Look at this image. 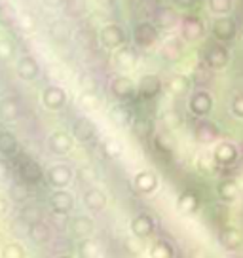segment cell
<instances>
[{
    "label": "cell",
    "instance_id": "2",
    "mask_svg": "<svg viewBox=\"0 0 243 258\" xmlns=\"http://www.w3.org/2000/svg\"><path fill=\"white\" fill-rule=\"evenodd\" d=\"M51 207H53V211H55L57 215H67V213H71V211L74 209L73 196L59 188V190L51 196Z\"/></svg>",
    "mask_w": 243,
    "mask_h": 258
},
{
    "label": "cell",
    "instance_id": "13",
    "mask_svg": "<svg viewBox=\"0 0 243 258\" xmlns=\"http://www.w3.org/2000/svg\"><path fill=\"white\" fill-rule=\"evenodd\" d=\"M31 222L27 220L25 217H19L14 220V224H12V230L16 232L17 235H29L31 234Z\"/></svg>",
    "mask_w": 243,
    "mask_h": 258
},
{
    "label": "cell",
    "instance_id": "9",
    "mask_svg": "<svg viewBox=\"0 0 243 258\" xmlns=\"http://www.w3.org/2000/svg\"><path fill=\"white\" fill-rule=\"evenodd\" d=\"M135 188H137L139 192H152L156 188V177L154 175H150V173H139L137 177H135Z\"/></svg>",
    "mask_w": 243,
    "mask_h": 258
},
{
    "label": "cell",
    "instance_id": "16",
    "mask_svg": "<svg viewBox=\"0 0 243 258\" xmlns=\"http://www.w3.org/2000/svg\"><path fill=\"white\" fill-rule=\"evenodd\" d=\"M154 258H169L171 256V250L167 245H163V243H158L154 249H152V252H150Z\"/></svg>",
    "mask_w": 243,
    "mask_h": 258
},
{
    "label": "cell",
    "instance_id": "20",
    "mask_svg": "<svg viewBox=\"0 0 243 258\" xmlns=\"http://www.w3.org/2000/svg\"><path fill=\"white\" fill-rule=\"evenodd\" d=\"M6 211H8V202H6V198L0 196V217L6 215Z\"/></svg>",
    "mask_w": 243,
    "mask_h": 258
},
{
    "label": "cell",
    "instance_id": "14",
    "mask_svg": "<svg viewBox=\"0 0 243 258\" xmlns=\"http://www.w3.org/2000/svg\"><path fill=\"white\" fill-rule=\"evenodd\" d=\"M80 256L82 258H97V245L93 241H84L80 245Z\"/></svg>",
    "mask_w": 243,
    "mask_h": 258
},
{
    "label": "cell",
    "instance_id": "21",
    "mask_svg": "<svg viewBox=\"0 0 243 258\" xmlns=\"http://www.w3.org/2000/svg\"><path fill=\"white\" fill-rule=\"evenodd\" d=\"M59 258H73V256H59Z\"/></svg>",
    "mask_w": 243,
    "mask_h": 258
},
{
    "label": "cell",
    "instance_id": "15",
    "mask_svg": "<svg viewBox=\"0 0 243 258\" xmlns=\"http://www.w3.org/2000/svg\"><path fill=\"white\" fill-rule=\"evenodd\" d=\"M74 133H76V137L80 139V141H89L91 135H93V127L88 125V123H80L78 127L74 129Z\"/></svg>",
    "mask_w": 243,
    "mask_h": 258
},
{
    "label": "cell",
    "instance_id": "10",
    "mask_svg": "<svg viewBox=\"0 0 243 258\" xmlns=\"http://www.w3.org/2000/svg\"><path fill=\"white\" fill-rule=\"evenodd\" d=\"M17 150V141L12 133H0V154L12 156Z\"/></svg>",
    "mask_w": 243,
    "mask_h": 258
},
{
    "label": "cell",
    "instance_id": "1",
    "mask_svg": "<svg viewBox=\"0 0 243 258\" xmlns=\"http://www.w3.org/2000/svg\"><path fill=\"white\" fill-rule=\"evenodd\" d=\"M48 180L51 186H55V188H65L67 184H71V180H73V171L69 165L65 163H57L53 165L51 169L48 171Z\"/></svg>",
    "mask_w": 243,
    "mask_h": 258
},
{
    "label": "cell",
    "instance_id": "4",
    "mask_svg": "<svg viewBox=\"0 0 243 258\" xmlns=\"http://www.w3.org/2000/svg\"><path fill=\"white\" fill-rule=\"evenodd\" d=\"M84 203L89 211H103L106 205V196L99 188H91L84 194Z\"/></svg>",
    "mask_w": 243,
    "mask_h": 258
},
{
    "label": "cell",
    "instance_id": "8",
    "mask_svg": "<svg viewBox=\"0 0 243 258\" xmlns=\"http://www.w3.org/2000/svg\"><path fill=\"white\" fill-rule=\"evenodd\" d=\"M49 146H51V150L55 154H67L71 150L73 143H71V139L67 137L65 133H55L51 137V141H49Z\"/></svg>",
    "mask_w": 243,
    "mask_h": 258
},
{
    "label": "cell",
    "instance_id": "19",
    "mask_svg": "<svg viewBox=\"0 0 243 258\" xmlns=\"http://www.w3.org/2000/svg\"><path fill=\"white\" fill-rule=\"evenodd\" d=\"M80 178H82V180H84V182H91V180L95 178V173H93V171H89V169H86V167H84V169L80 171Z\"/></svg>",
    "mask_w": 243,
    "mask_h": 258
},
{
    "label": "cell",
    "instance_id": "7",
    "mask_svg": "<svg viewBox=\"0 0 243 258\" xmlns=\"http://www.w3.org/2000/svg\"><path fill=\"white\" fill-rule=\"evenodd\" d=\"M29 237H31L36 245L46 243L49 239V226L46 224V222H42V220L34 222V224L31 226V234H29Z\"/></svg>",
    "mask_w": 243,
    "mask_h": 258
},
{
    "label": "cell",
    "instance_id": "5",
    "mask_svg": "<svg viewBox=\"0 0 243 258\" xmlns=\"http://www.w3.org/2000/svg\"><path fill=\"white\" fill-rule=\"evenodd\" d=\"M131 230H133V234L139 235V237H146L148 234H152V230H154V222L146 217V215H139V217L133 218V222H131Z\"/></svg>",
    "mask_w": 243,
    "mask_h": 258
},
{
    "label": "cell",
    "instance_id": "18",
    "mask_svg": "<svg viewBox=\"0 0 243 258\" xmlns=\"http://www.w3.org/2000/svg\"><path fill=\"white\" fill-rule=\"evenodd\" d=\"M10 175V167H8V163L4 160H0V182H4L6 178H8Z\"/></svg>",
    "mask_w": 243,
    "mask_h": 258
},
{
    "label": "cell",
    "instance_id": "11",
    "mask_svg": "<svg viewBox=\"0 0 243 258\" xmlns=\"http://www.w3.org/2000/svg\"><path fill=\"white\" fill-rule=\"evenodd\" d=\"M2 258H25V250L23 247L19 245V243L12 241V243H6L4 247H2Z\"/></svg>",
    "mask_w": 243,
    "mask_h": 258
},
{
    "label": "cell",
    "instance_id": "17",
    "mask_svg": "<svg viewBox=\"0 0 243 258\" xmlns=\"http://www.w3.org/2000/svg\"><path fill=\"white\" fill-rule=\"evenodd\" d=\"M31 224H34V222H38V220H42V217H40V211L36 209V207H29V209L25 211V215H23Z\"/></svg>",
    "mask_w": 243,
    "mask_h": 258
},
{
    "label": "cell",
    "instance_id": "3",
    "mask_svg": "<svg viewBox=\"0 0 243 258\" xmlns=\"http://www.w3.org/2000/svg\"><path fill=\"white\" fill-rule=\"evenodd\" d=\"M19 175H21V178L27 184H34L42 178V169L34 160H25L19 165Z\"/></svg>",
    "mask_w": 243,
    "mask_h": 258
},
{
    "label": "cell",
    "instance_id": "12",
    "mask_svg": "<svg viewBox=\"0 0 243 258\" xmlns=\"http://www.w3.org/2000/svg\"><path fill=\"white\" fill-rule=\"evenodd\" d=\"M10 194H12L14 202L23 203L29 198V184L27 182H16V184L10 188Z\"/></svg>",
    "mask_w": 243,
    "mask_h": 258
},
{
    "label": "cell",
    "instance_id": "6",
    "mask_svg": "<svg viewBox=\"0 0 243 258\" xmlns=\"http://www.w3.org/2000/svg\"><path fill=\"white\" fill-rule=\"evenodd\" d=\"M91 230H93V222H91V218L89 217H84V215H80V217H76L71 222V232H73L74 235H78V237H86V235L91 234Z\"/></svg>",
    "mask_w": 243,
    "mask_h": 258
}]
</instances>
